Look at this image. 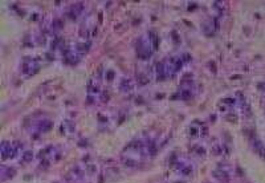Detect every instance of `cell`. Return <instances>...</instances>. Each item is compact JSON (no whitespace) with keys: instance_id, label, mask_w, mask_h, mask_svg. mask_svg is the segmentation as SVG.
<instances>
[{"instance_id":"obj_1","label":"cell","mask_w":265,"mask_h":183,"mask_svg":"<svg viewBox=\"0 0 265 183\" xmlns=\"http://www.w3.org/2000/svg\"><path fill=\"white\" fill-rule=\"evenodd\" d=\"M87 51V44H77V47H76V52H77L78 54H84L85 52Z\"/></svg>"},{"instance_id":"obj_2","label":"cell","mask_w":265,"mask_h":183,"mask_svg":"<svg viewBox=\"0 0 265 183\" xmlns=\"http://www.w3.org/2000/svg\"><path fill=\"white\" fill-rule=\"evenodd\" d=\"M32 158H33V153H32V151H25V153H23V161H24V162L32 161Z\"/></svg>"}]
</instances>
